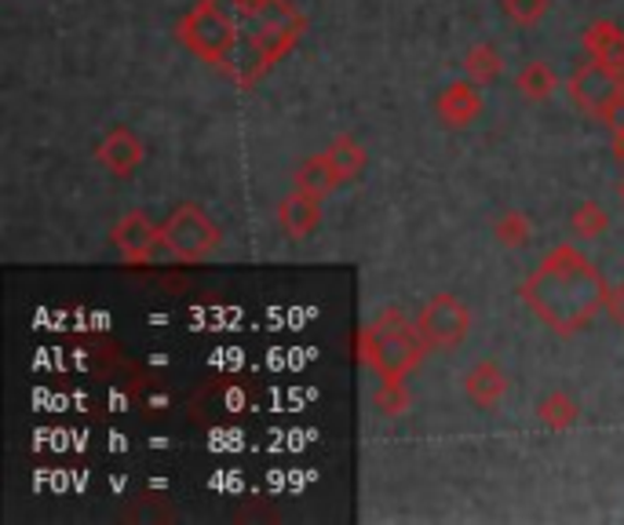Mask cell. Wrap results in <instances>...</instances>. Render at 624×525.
I'll use <instances>...</instances> for the list:
<instances>
[{
    "label": "cell",
    "mask_w": 624,
    "mask_h": 525,
    "mask_svg": "<svg viewBox=\"0 0 624 525\" xmlns=\"http://www.w3.org/2000/svg\"><path fill=\"white\" fill-rule=\"evenodd\" d=\"M515 88L523 91L526 99L540 102V99H548L551 91L559 88V77L551 73L548 62H526V66L518 70V77H515Z\"/></svg>",
    "instance_id": "cell-14"
},
{
    "label": "cell",
    "mask_w": 624,
    "mask_h": 525,
    "mask_svg": "<svg viewBox=\"0 0 624 525\" xmlns=\"http://www.w3.org/2000/svg\"><path fill=\"white\" fill-rule=\"evenodd\" d=\"M304 26L307 19L289 0H197L175 37L248 91L296 48Z\"/></svg>",
    "instance_id": "cell-1"
},
{
    "label": "cell",
    "mask_w": 624,
    "mask_h": 525,
    "mask_svg": "<svg viewBox=\"0 0 624 525\" xmlns=\"http://www.w3.org/2000/svg\"><path fill=\"white\" fill-rule=\"evenodd\" d=\"M617 70H621V77H624V62H621V66H617Z\"/></svg>",
    "instance_id": "cell-25"
},
{
    "label": "cell",
    "mask_w": 624,
    "mask_h": 525,
    "mask_svg": "<svg viewBox=\"0 0 624 525\" xmlns=\"http://www.w3.org/2000/svg\"><path fill=\"white\" fill-rule=\"evenodd\" d=\"M570 227H574L577 237H602V234H607V227H610V216L602 212L596 202H585L574 212V219H570Z\"/></svg>",
    "instance_id": "cell-17"
},
{
    "label": "cell",
    "mask_w": 624,
    "mask_h": 525,
    "mask_svg": "<svg viewBox=\"0 0 624 525\" xmlns=\"http://www.w3.org/2000/svg\"><path fill=\"white\" fill-rule=\"evenodd\" d=\"M607 310H610V318L624 329V285L613 289V296H610V307H607Z\"/></svg>",
    "instance_id": "cell-22"
},
{
    "label": "cell",
    "mask_w": 624,
    "mask_h": 525,
    "mask_svg": "<svg viewBox=\"0 0 624 525\" xmlns=\"http://www.w3.org/2000/svg\"><path fill=\"white\" fill-rule=\"evenodd\" d=\"M464 70L475 84H490L497 73H501V56H497V48H490V45H478L467 51Z\"/></svg>",
    "instance_id": "cell-16"
},
{
    "label": "cell",
    "mask_w": 624,
    "mask_h": 525,
    "mask_svg": "<svg viewBox=\"0 0 624 525\" xmlns=\"http://www.w3.org/2000/svg\"><path fill=\"white\" fill-rule=\"evenodd\" d=\"M99 161L110 168L113 175H132L135 164L143 161V143L135 139L129 129H113L107 139L99 143Z\"/></svg>",
    "instance_id": "cell-9"
},
{
    "label": "cell",
    "mask_w": 624,
    "mask_h": 525,
    "mask_svg": "<svg viewBox=\"0 0 624 525\" xmlns=\"http://www.w3.org/2000/svg\"><path fill=\"white\" fill-rule=\"evenodd\" d=\"M377 408L380 413H388V416H402L405 408H409V394H405V387L402 383H380V391H377Z\"/></svg>",
    "instance_id": "cell-21"
},
{
    "label": "cell",
    "mask_w": 624,
    "mask_h": 525,
    "mask_svg": "<svg viewBox=\"0 0 624 525\" xmlns=\"http://www.w3.org/2000/svg\"><path fill=\"white\" fill-rule=\"evenodd\" d=\"M621 202H624V180H621Z\"/></svg>",
    "instance_id": "cell-24"
},
{
    "label": "cell",
    "mask_w": 624,
    "mask_h": 525,
    "mask_svg": "<svg viewBox=\"0 0 624 525\" xmlns=\"http://www.w3.org/2000/svg\"><path fill=\"white\" fill-rule=\"evenodd\" d=\"M113 245L124 259L132 262V267H139V262L150 259V252L161 245V227H154L143 212H129L113 230Z\"/></svg>",
    "instance_id": "cell-7"
},
{
    "label": "cell",
    "mask_w": 624,
    "mask_h": 525,
    "mask_svg": "<svg viewBox=\"0 0 624 525\" xmlns=\"http://www.w3.org/2000/svg\"><path fill=\"white\" fill-rule=\"evenodd\" d=\"M566 91L570 99L577 102V110H585L591 121L610 124V129L624 110V77L617 66H610V62L602 59L588 56V62H580V66L570 73Z\"/></svg>",
    "instance_id": "cell-4"
},
{
    "label": "cell",
    "mask_w": 624,
    "mask_h": 525,
    "mask_svg": "<svg viewBox=\"0 0 624 525\" xmlns=\"http://www.w3.org/2000/svg\"><path fill=\"white\" fill-rule=\"evenodd\" d=\"M329 161L332 168H337V175H340V183H347V180H355V175L362 172V164H366V150L351 139V135H340L337 143L329 146Z\"/></svg>",
    "instance_id": "cell-15"
},
{
    "label": "cell",
    "mask_w": 624,
    "mask_h": 525,
    "mask_svg": "<svg viewBox=\"0 0 624 525\" xmlns=\"http://www.w3.org/2000/svg\"><path fill=\"white\" fill-rule=\"evenodd\" d=\"M416 329L424 332V340L431 346H461L472 332V310L464 307L453 292H439L424 303V310L416 314Z\"/></svg>",
    "instance_id": "cell-6"
},
{
    "label": "cell",
    "mask_w": 624,
    "mask_h": 525,
    "mask_svg": "<svg viewBox=\"0 0 624 525\" xmlns=\"http://www.w3.org/2000/svg\"><path fill=\"white\" fill-rule=\"evenodd\" d=\"M540 419L555 430H566L570 424H577V405L570 402L566 394H548L545 402H540Z\"/></svg>",
    "instance_id": "cell-18"
},
{
    "label": "cell",
    "mask_w": 624,
    "mask_h": 525,
    "mask_svg": "<svg viewBox=\"0 0 624 525\" xmlns=\"http://www.w3.org/2000/svg\"><path fill=\"white\" fill-rule=\"evenodd\" d=\"M439 113L450 129H464L482 113V91L475 88V81H456L439 96Z\"/></svg>",
    "instance_id": "cell-8"
},
{
    "label": "cell",
    "mask_w": 624,
    "mask_h": 525,
    "mask_svg": "<svg viewBox=\"0 0 624 525\" xmlns=\"http://www.w3.org/2000/svg\"><path fill=\"white\" fill-rule=\"evenodd\" d=\"M610 281L574 245H555L523 281V303L555 335H577L610 307Z\"/></svg>",
    "instance_id": "cell-2"
},
{
    "label": "cell",
    "mask_w": 624,
    "mask_h": 525,
    "mask_svg": "<svg viewBox=\"0 0 624 525\" xmlns=\"http://www.w3.org/2000/svg\"><path fill=\"white\" fill-rule=\"evenodd\" d=\"M501 4H504V15L512 19L515 26H537L540 19L548 15L551 0H501Z\"/></svg>",
    "instance_id": "cell-19"
},
{
    "label": "cell",
    "mask_w": 624,
    "mask_h": 525,
    "mask_svg": "<svg viewBox=\"0 0 624 525\" xmlns=\"http://www.w3.org/2000/svg\"><path fill=\"white\" fill-rule=\"evenodd\" d=\"M220 227L208 219L197 205H180L175 212L161 223V245L172 252L180 262H201L220 248Z\"/></svg>",
    "instance_id": "cell-5"
},
{
    "label": "cell",
    "mask_w": 624,
    "mask_h": 525,
    "mask_svg": "<svg viewBox=\"0 0 624 525\" xmlns=\"http://www.w3.org/2000/svg\"><path fill=\"white\" fill-rule=\"evenodd\" d=\"M613 157H617V161L624 164V129H617V132H613Z\"/></svg>",
    "instance_id": "cell-23"
},
{
    "label": "cell",
    "mask_w": 624,
    "mask_h": 525,
    "mask_svg": "<svg viewBox=\"0 0 624 525\" xmlns=\"http://www.w3.org/2000/svg\"><path fill=\"white\" fill-rule=\"evenodd\" d=\"M585 51L591 59H602L610 66H621L624 62V34L617 23L610 19H596L588 29H585Z\"/></svg>",
    "instance_id": "cell-12"
},
{
    "label": "cell",
    "mask_w": 624,
    "mask_h": 525,
    "mask_svg": "<svg viewBox=\"0 0 624 525\" xmlns=\"http://www.w3.org/2000/svg\"><path fill=\"white\" fill-rule=\"evenodd\" d=\"M493 230H497V237H501L507 248H515V245H523V241L529 237L534 223H529L523 212H504V216L493 223Z\"/></svg>",
    "instance_id": "cell-20"
},
{
    "label": "cell",
    "mask_w": 624,
    "mask_h": 525,
    "mask_svg": "<svg viewBox=\"0 0 624 525\" xmlns=\"http://www.w3.org/2000/svg\"><path fill=\"white\" fill-rule=\"evenodd\" d=\"M464 391L478 408H490L504 398L507 380H504V373L497 369L493 362H482V365H475V369L464 376Z\"/></svg>",
    "instance_id": "cell-11"
},
{
    "label": "cell",
    "mask_w": 624,
    "mask_h": 525,
    "mask_svg": "<svg viewBox=\"0 0 624 525\" xmlns=\"http://www.w3.org/2000/svg\"><path fill=\"white\" fill-rule=\"evenodd\" d=\"M337 186H340V175H337V168H332L329 154H315L296 172V191L318 197V202H326V197L337 191Z\"/></svg>",
    "instance_id": "cell-13"
},
{
    "label": "cell",
    "mask_w": 624,
    "mask_h": 525,
    "mask_svg": "<svg viewBox=\"0 0 624 525\" xmlns=\"http://www.w3.org/2000/svg\"><path fill=\"white\" fill-rule=\"evenodd\" d=\"M358 351H362V362L380 376V383H402L413 369H420L431 343L424 340L416 321H409L405 314L383 310L362 329Z\"/></svg>",
    "instance_id": "cell-3"
},
{
    "label": "cell",
    "mask_w": 624,
    "mask_h": 525,
    "mask_svg": "<svg viewBox=\"0 0 624 525\" xmlns=\"http://www.w3.org/2000/svg\"><path fill=\"white\" fill-rule=\"evenodd\" d=\"M318 219H321V202L299 191L289 194L282 208H278V227H282L289 237H307L310 230L318 227Z\"/></svg>",
    "instance_id": "cell-10"
}]
</instances>
